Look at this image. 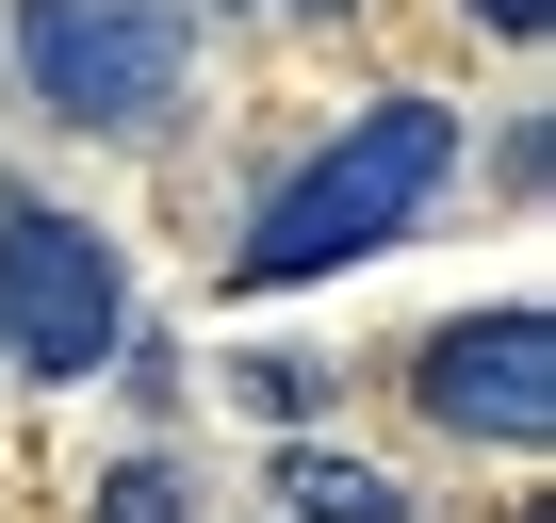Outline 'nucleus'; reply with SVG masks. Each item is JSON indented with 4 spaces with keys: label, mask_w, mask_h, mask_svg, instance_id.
Returning a JSON list of instances; mask_svg holds the SVG:
<instances>
[{
    "label": "nucleus",
    "mask_w": 556,
    "mask_h": 523,
    "mask_svg": "<svg viewBox=\"0 0 556 523\" xmlns=\"http://www.w3.org/2000/svg\"><path fill=\"white\" fill-rule=\"evenodd\" d=\"M278 17H344V0H278Z\"/></svg>",
    "instance_id": "nucleus-9"
},
{
    "label": "nucleus",
    "mask_w": 556,
    "mask_h": 523,
    "mask_svg": "<svg viewBox=\"0 0 556 523\" xmlns=\"http://www.w3.org/2000/svg\"><path fill=\"white\" fill-rule=\"evenodd\" d=\"M278 523H409V490H393L377 458H328V442H295V458H278Z\"/></svg>",
    "instance_id": "nucleus-5"
},
{
    "label": "nucleus",
    "mask_w": 556,
    "mask_h": 523,
    "mask_svg": "<svg viewBox=\"0 0 556 523\" xmlns=\"http://www.w3.org/2000/svg\"><path fill=\"white\" fill-rule=\"evenodd\" d=\"M442 180H458V115H442V99H377V115H344L295 180L262 196V229L229 245V295H295V279H344V262H377Z\"/></svg>",
    "instance_id": "nucleus-1"
},
{
    "label": "nucleus",
    "mask_w": 556,
    "mask_h": 523,
    "mask_svg": "<svg viewBox=\"0 0 556 523\" xmlns=\"http://www.w3.org/2000/svg\"><path fill=\"white\" fill-rule=\"evenodd\" d=\"M17 82L66 131H164L197 82V0H17Z\"/></svg>",
    "instance_id": "nucleus-2"
},
{
    "label": "nucleus",
    "mask_w": 556,
    "mask_h": 523,
    "mask_svg": "<svg viewBox=\"0 0 556 523\" xmlns=\"http://www.w3.org/2000/svg\"><path fill=\"white\" fill-rule=\"evenodd\" d=\"M229 393H245L262 425H312V409H328V360H278V344H262V360H229Z\"/></svg>",
    "instance_id": "nucleus-7"
},
{
    "label": "nucleus",
    "mask_w": 556,
    "mask_h": 523,
    "mask_svg": "<svg viewBox=\"0 0 556 523\" xmlns=\"http://www.w3.org/2000/svg\"><path fill=\"white\" fill-rule=\"evenodd\" d=\"M458 17H491V34H540V0H458Z\"/></svg>",
    "instance_id": "nucleus-8"
},
{
    "label": "nucleus",
    "mask_w": 556,
    "mask_h": 523,
    "mask_svg": "<svg viewBox=\"0 0 556 523\" xmlns=\"http://www.w3.org/2000/svg\"><path fill=\"white\" fill-rule=\"evenodd\" d=\"M131 344V279H115V245L83 213H0V360L83 393L99 360Z\"/></svg>",
    "instance_id": "nucleus-3"
},
{
    "label": "nucleus",
    "mask_w": 556,
    "mask_h": 523,
    "mask_svg": "<svg viewBox=\"0 0 556 523\" xmlns=\"http://www.w3.org/2000/svg\"><path fill=\"white\" fill-rule=\"evenodd\" d=\"M426 409H442V442H491V458H540L556 442V328L507 295V311H458L442 344H426Z\"/></svg>",
    "instance_id": "nucleus-4"
},
{
    "label": "nucleus",
    "mask_w": 556,
    "mask_h": 523,
    "mask_svg": "<svg viewBox=\"0 0 556 523\" xmlns=\"http://www.w3.org/2000/svg\"><path fill=\"white\" fill-rule=\"evenodd\" d=\"M197 490H180V458H115L99 490H83V523H180Z\"/></svg>",
    "instance_id": "nucleus-6"
}]
</instances>
